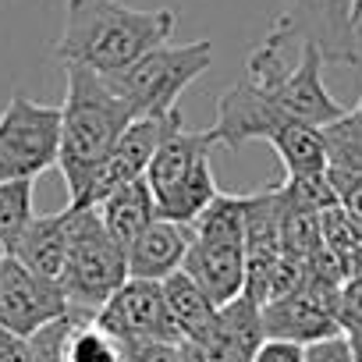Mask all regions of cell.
Listing matches in <instances>:
<instances>
[{"label": "cell", "instance_id": "cell-18", "mask_svg": "<svg viewBox=\"0 0 362 362\" xmlns=\"http://www.w3.org/2000/svg\"><path fill=\"white\" fill-rule=\"evenodd\" d=\"M68 249H71V206H64L57 214L33 217V224L18 238V245H15L11 256H18L40 277L61 284L64 267H68Z\"/></svg>", "mask_w": 362, "mask_h": 362}, {"label": "cell", "instance_id": "cell-24", "mask_svg": "<svg viewBox=\"0 0 362 362\" xmlns=\"http://www.w3.org/2000/svg\"><path fill=\"white\" fill-rule=\"evenodd\" d=\"M33 181L36 177H15V181H0V242L15 252L18 238L33 224Z\"/></svg>", "mask_w": 362, "mask_h": 362}, {"label": "cell", "instance_id": "cell-16", "mask_svg": "<svg viewBox=\"0 0 362 362\" xmlns=\"http://www.w3.org/2000/svg\"><path fill=\"white\" fill-rule=\"evenodd\" d=\"M281 256V185H274L245 196V295L259 305Z\"/></svg>", "mask_w": 362, "mask_h": 362}, {"label": "cell", "instance_id": "cell-21", "mask_svg": "<svg viewBox=\"0 0 362 362\" xmlns=\"http://www.w3.org/2000/svg\"><path fill=\"white\" fill-rule=\"evenodd\" d=\"M160 284H163V302H167V313H170V320H174L181 341L203 334V330L217 320V309H221V305L210 298V291H206L192 274L177 270V274H170V277L160 281Z\"/></svg>", "mask_w": 362, "mask_h": 362}, {"label": "cell", "instance_id": "cell-14", "mask_svg": "<svg viewBox=\"0 0 362 362\" xmlns=\"http://www.w3.org/2000/svg\"><path fill=\"white\" fill-rule=\"evenodd\" d=\"M288 121H298V117H291L274 96H267L249 78H242L228 93H221L217 121L210 128H214V135L224 149H242L249 139L270 142Z\"/></svg>", "mask_w": 362, "mask_h": 362}, {"label": "cell", "instance_id": "cell-27", "mask_svg": "<svg viewBox=\"0 0 362 362\" xmlns=\"http://www.w3.org/2000/svg\"><path fill=\"white\" fill-rule=\"evenodd\" d=\"M252 362H305V344L281 341V337H263Z\"/></svg>", "mask_w": 362, "mask_h": 362}, {"label": "cell", "instance_id": "cell-26", "mask_svg": "<svg viewBox=\"0 0 362 362\" xmlns=\"http://www.w3.org/2000/svg\"><path fill=\"white\" fill-rule=\"evenodd\" d=\"M305 362H355L348 334L341 330V334H330V337H320V341L305 344Z\"/></svg>", "mask_w": 362, "mask_h": 362}, {"label": "cell", "instance_id": "cell-6", "mask_svg": "<svg viewBox=\"0 0 362 362\" xmlns=\"http://www.w3.org/2000/svg\"><path fill=\"white\" fill-rule=\"evenodd\" d=\"M128 277V249L110 235L100 206H71V249L61 277L68 305L82 316H96Z\"/></svg>", "mask_w": 362, "mask_h": 362}, {"label": "cell", "instance_id": "cell-9", "mask_svg": "<svg viewBox=\"0 0 362 362\" xmlns=\"http://www.w3.org/2000/svg\"><path fill=\"white\" fill-rule=\"evenodd\" d=\"M270 33L284 43H316L327 64H362L355 0H288V11L274 18Z\"/></svg>", "mask_w": 362, "mask_h": 362}, {"label": "cell", "instance_id": "cell-33", "mask_svg": "<svg viewBox=\"0 0 362 362\" xmlns=\"http://www.w3.org/2000/svg\"><path fill=\"white\" fill-rule=\"evenodd\" d=\"M358 114H362V96H358Z\"/></svg>", "mask_w": 362, "mask_h": 362}, {"label": "cell", "instance_id": "cell-3", "mask_svg": "<svg viewBox=\"0 0 362 362\" xmlns=\"http://www.w3.org/2000/svg\"><path fill=\"white\" fill-rule=\"evenodd\" d=\"M221 142H217L214 128L192 132V128H185L177 110L170 114L167 135L146 170V181H149L163 217L192 224L221 196L214 167H210V153Z\"/></svg>", "mask_w": 362, "mask_h": 362}, {"label": "cell", "instance_id": "cell-4", "mask_svg": "<svg viewBox=\"0 0 362 362\" xmlns=\"http://www.w3.org/2000/svg\"><path fill=\"white\" fill-rule=\"evenodd\" d=\"M291 43L277 40L274 33L263 36L259 47L249 50V61H245V71H249V82L256 89H263L267 96H274L291 117L305 121V124H330L337 117H344L348 110L327 93L323 86V50L316 43H298V61L288 64L284 61V50Z\"/></svg>", "mask_w": 362, "mask_h": 362}, {"label": "cell", "instance_id": "cell-2", "mask_svg": "<svg viewBox=\"0 0 362 362\" xmlns=\"http://www.w3.org/2000/svg\"><path fill=\"white\" fill-rule=\"evenodd\" d=\"M68 93L61 103V174L68 185V203L82 206L93 174L110 156L124 128L135 121L124 96L93 68L64 64Z\"/></svg>", "mask_w": 362, "mask_h": 362}, {"label": "cell", "instance_id": "cell-12", "mask_svg": "<svg viewBox=\"0 0 362 362\" xmlns=\"http://www.w3.org/2000/svg\"><path fill=\"white\" fill-rule=\"evenodd\" d=\"M263 337V305L242 291L217 309L203 334L177 344V362H252Z\"/></svg>", "mask_w": 362, "mask_h": 362}, {"label": "cell", "instance_id": "cell-11", "mask_svg": "<svg viewBox=\"0 0 362 362\" xmlns=\"http://www.w3.org/2000/svg\"><path fill=\"white\" fill-rule=\"evenodd\" d=\"M337 298H341L337 281H323L305 270V284L298 291L263 305V334L295 344H313L320 337L341 334L344 327L337 316Z\"/></svg>", "mask_w": 362, "mask_h": 362}, {"label": "cell", "instance_id": "cell-10", "mask_svg": "<svg viewBox=\"0 0 362 362\" xmlns=\"http://www.w3.org/2000/svg\"><path fill=\"white\" fill-rule=\"evenodd\" d=\"M96 323L107 327L124 348L135 344H181V334L167 313L163 284L146 277H128L96 313Z\"/></svg>", "mask_w": 362, "mask_h": 362}, {"label": "cell", "instance_id": "cell-32", "mask_svg": "<svg viewBox=\"0 0 362 362\" xmlns=\"http://www.w3.org/2000/svg\"><path fill=\"white\" fill-rule=\"evenodd\" d=\"M4 256H11V252H8V245H4V242H0V259H4Z\"/></svg>", "mask_w": 362, "mask_h": 362}, {"label": "cell", "instance_id": "cell-8", "mask_svg": "<svg viewBox=\"0 0 362 362\" xmlns=\"http://www.w3.org/2000/svg\"><path fill=\"white\" fill-rule=\"evenodd\" d=\"M61 160V107L11 96L0 110V181L40 177Z\"/></svg>", "mask_w": 362, "mask_h": 362}, {"label": "cell", "instance_id": "cell-22", "mask_svg": "<svg viewBox=\"0 0 362 362\" xmlns=\"http://www.w3.org/2000/svg\"><path fill=\"white\" fill-rule=\"evenodd\" d=\"M270 146L277 149L288 177H320L327 174V146H323V128L305 124V121H288Z\"/></svg>", "mask_w": 362, "mask_h": 362}, {"label": "cell", "instance_id": "cell-15", "mask_svg": "<svg viewBox=\"0 0 362 362\" xmlns=\"http://www.w3.org/2000/svg\"><path fill=\"white\" fill-rule=\"evenodd\" d=\"M170 114H163V117H135L124 128V135L117 139L110 156L93 174V185H89L82 206H100L121 185H128V181H135V177H146V170H149V163H153V156H156V149H160V142L167 135Z\"/></svg>", "mask_w": 362, "mask_h": 362}, {"label": "cell", "instance_id": "cell-19", "mask_svg": "<svg viewBox=\"0 0 362 362\" xmlns=\"http://www.w3.org/2000/svg\"><path fill=\"white\" fill-rule=\"evenodd\" d=\"M100 217L110 228V235L124 249H132L135 238L160 217V206H156V196L149 189V181L146 177H135V181H128V185H121L117 192H110L100 203Z\"/></svg>", "mask_w": 362, "mask_h": 362}, {"label": "cell", "instance_id": "cell-13", "mask_svg": "<svg viewBox=\"0 0 362 362\" xmlns=\"http://www.w3.org/2000/svg\"><path fill=\"white\" fill-rule=\"evenodd\" d=\"M64 313H71V305L57 281L40 277L18 256L0 259V327L29 337Z\"/></svg>", "mask_w": 362, "mask_h": 362}, {"label": "cell", "instance_id": "cell-5", "mask_svg": "<svg viewBox=\"0 0 362 362\" xmlns=\"http://www.w3.org/2000/svg\"><path fill=\"white\" fill-rule=\"evenodd\" d=\"M181 270L192 274L217 305L245 291V196L221 192L192 221V245Z\"/></svg>", "mask_w": 362, "mask_h": 362}, {"label": "cell", "instance_id": "cell-17", "mask_svg": "<svg viewBox=\"0 0 362 362\" xmlns=\"http://www.w3.org/2000/svg\"><path fill=\"white\" fill-rule=\"evenodd\" d=\"M192 245V224H181L170 217H156L128 249V274L146 277V281H167L185 267Z\"/></svg>", "mask_w": 362, "mask_h": 362}, {"label": "cell", "instance_id": "cell-1", "mask_svg": "<svg viewBox=\"0 0 362 362\" xmlns=\"http://www.w3.org/2000/svg\"><path fill=\"white\" fill-rule=\"evenodd\" d=\"M174 25L177 15L170 8L139 11L124 0H68L54 54L61 64H86L100 75H117L146 50L170 43Z\"/></svg>", "mask_w": 362, "mask_h": 362}, {"label": "cell", "instance_id": "cell-23", "mask_svg": "<svg viewBox=\"0 0 362 362\" xmlns=\"http://www.w3.org/2000/svg\"><path fill=\"white\" fill-rule=\"evenodd\" d=\"M64 362H124V344L96 323V316H75L68 341H64Z\"/></svg>", "mask_w": 362, "mask_h": 362}, {"label": "cell", "instance_id": "cell-30", "mask_svg": "<svg viewBox=\"0 0 362 362\" xmlns=\"http://www.w3.org/2000/svg\"><path fill=\"white\" fill-rule=\"evenodd\" d=\"M348 334V344H351V358L362 362V330H344Z\"/></svg>", "mask_w": 362, "mask_h": 362}, {"label": "cell", "instance_id": "cell-29", "mask_svg": "<svg viewBox=\"0 0 362 362\" xmlns=\"http://www.w3.org/2000/svg\"><path fill=\"white\" fill-rule=\"evenodd\" d=\"M22 351H25V337L0 327V362H22Z\"/></svg>", "mask_w": 362, "mask_h": 362}, {"label": "cell", "instance_id": "cell-31", "mask_svg": "<svg viewBox=\"0 0 362 362\" xmlns=\"http://www.w3.org/2000/svg\"><path fill=\"white\" fill-rule=\"evenodd\" d=\"M355 22L362 25V0H355Z\"/></svg>", "mask_w": 362, "mask_h": 362}, {"label": "cell", "instance_id": "cell-20", "mask_svg": "<svg viewBox=\"0 0 362 362\" xmlns=\"http://www.w3.org/2000/svg\"><path fill=\"white\" fill-rule=\"evenodd\" d=\"M323 146H327V177L341 199L348 185L362 181V114L351 110L323 124Z\"/></svg>", "mask_w": 362, "mask_h": 362}, {"label": "cell", "instance_id": "cell-28", "mask_svg": "<svg viewBox=\"0 0 362 362\" xmlns=\"http://www.w3.org/2000/svg\"><path fill=\"white\" fill-rule=\"evenodd\" d=\"M124 362H177V344H135L124 348Z\"/></svg>", "mask_w": 362, "mask_h": 362}, {"label": "cell", "instance_id": "cell-25", "mask_svg": "<svg viewBox=\"0 0 362 362\" xmlns=\"http://www.w3.org/2000/svg\"><path fill=\"white\" fill-rule=\"evenodd\" d=\"M337 316H341L344 330H362V274H355V277H348L341 284Z\"/></svg>", "mask_w": 362, "mask_h": 362}, {"label": "cell", "instance_id": "cell-7", "mask_svg": "<svg viewBox=\"0 0 362 362\" xmlns=\"http://www.w3.org/2000/svg\"><path fill=\"white\" fill-rule=\"evenodd\" d=\"M214 64V43L196 40V43H160L146 50L139 61H132L117 75H103L132 107L135 117H163L174 110L177 96L185 93L199 75H206Z\"/></svg>", "mask_w": 362, "mask_h": 362}]
</instances>
